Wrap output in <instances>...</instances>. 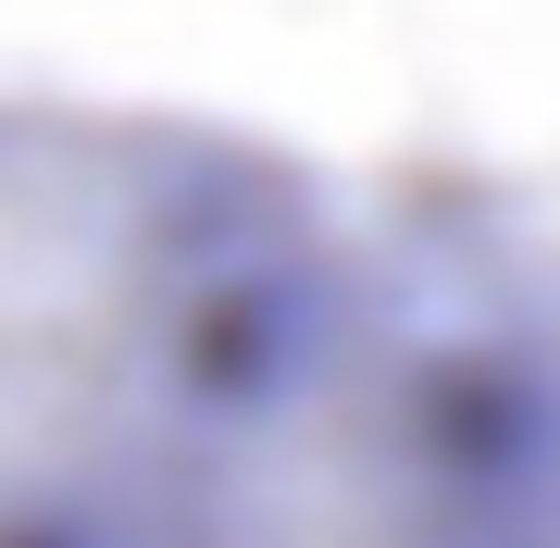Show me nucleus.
Listing matches in <instances>:
<instances>
[{
    "instance_id": "f257e3e1",
    "label": "nucleus",
    "mask_w": 560,
    "mask_h": 548,
    "mask_svg": "<svg viewBox=\"0 0 560 548\" xmlns=\"http://www.w3.org/2000/svg\"><path fill=\"white\" fill-rule=\"evenodd\" d=\"M237 187L200 138L0 101V548H125L237 386Z\"/></svg>"
},
{
    "instance_id": "f03ea898",
    "label": "nucleus",
    "mask_w": 560,
    "mask_h": 548,
    "mask_svg": "<svg viewBox=\"0 0 560 548\" xmlns=\"http://www.w3.org/2000/svg\"><path fill=\"white\" fill-rule=\"evenodd\" d=\"M125 548H460L423 399L374 349L237 374Z\"/></svg>"
},
{
    "instance_id": "7ed1b4c3",
    "label": "nucleus",
    "mask_w": 560,
    "mask_h": 548,
    "mask_svg": "<svg viewBox=\"0 0 560 548\" xmlns=\"http://www.w3.org/2000/svg\"><path fill=\"white\" fill-rule=\"evenodd\" d=\"M536 548H560V487H548V511H536Z\"/></svg>"
}]
</instances>
